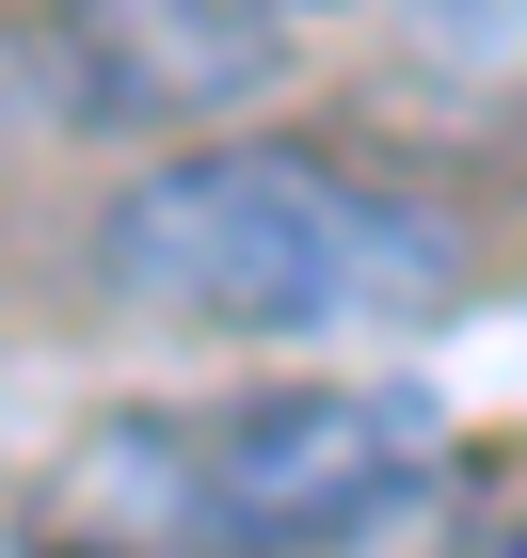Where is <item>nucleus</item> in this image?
<instances>
[{"mask_svg": "<svg viewBox=\"0 0 527 558\" xmlns=\"http://www.w3.org/2000/svg\"><path fill=\"white\" fill-rule=\"evenodd\" d=\"M272 33L288 16H384L416 64H447V81H527V0H256Z\"/></svg>", "mask_w": 527, "mask_h": 558, "instance_id": "nucleus-4", "label": "nucleus"}, {"mask_svg": "<svg viewBox=\"0 0 527 558\" xmlns=\"http://www.w3.org/2000/svg\"><path fill=\"white\" fill-rule=\"evenodd\" d=\"M96 288L160 336H240V351H320V336H399L464 288V223L336 144H176L96 208Z\"/></svg>", "mask_w": 527, "mask_h": 558, "instance_id": "nucleus-1", "label": "nucleus"}, {"mask_svg": "<svg viewBox=\"0 0 527 558\" xmlns=\"http://www.w3.org/2000/svg\"><path fill=\"white\" fill-rule=\"evenodd\" d=\"M447 463V415L416 384H256V399H176L81 447V495L144 558H351L368 526L416 511Z\"/></svg>", "mask_w": 527, "mask_h": 558, "instance_id": "nucleus-2", "label": "nucleus"}, {"mask_svg": "<svg viewBox=\"0 0 527 558\" xmlns=\"http://www.w3.org/2000/svg\"><path fill=\"white\" fill-rule=\"evenodd\" d=\"M48 96L64 129H129V112H208L272 64V16L256 0H64L48 16Z\"/></svg>", "mask_w": 527, "mask_h": 558, "instance_id": "nucleus-3", "label": "nucleus"}]
</instances>
